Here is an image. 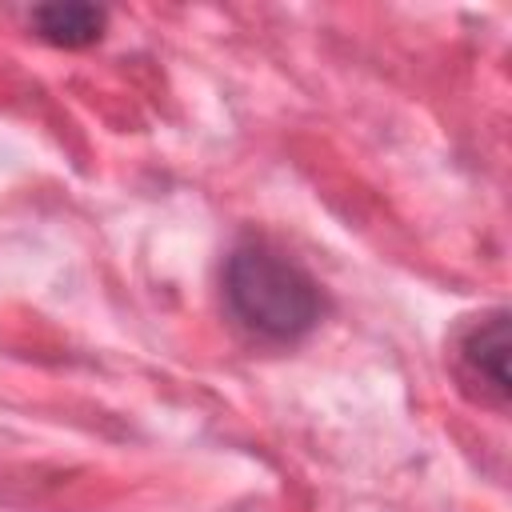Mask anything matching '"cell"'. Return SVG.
Listing matches in <instances>:
<instances>
[{
  "instance_id": "1",
  "label": "cell",
  "mask_w": 512,
  "mask_h": 512,
  "mask_svg": "<svg viewBox=\"0 0 512 512\" xmlns=\"http://www.w3.org/2000/svg\"><path fill=\"white\" fill-rule=\"evenodd\" d=\"M224 300L252 336L276 344L308 336L324 316L320 284L268 244H240L228 256Z\"/></svg>"
},
{
  "instance_id": "2",
  "label": "cell",
  "mask_w": 512,
  "mask_h": 512,
  "mask_svg": "<svg viewBox=\"0 0 512 512\" xmlns=\"http://www.w3.org/2000/svg\"><path fill=\"white\" fill-rule=\"evenodd\" d=\"M456 368L464 384L480 388V400L504 404L508 400V316L492 312L484 320H472L456 336Z\"/></svg>"
},
{
  "instance_id": "3",
  "label": "cell",
  "mask_w": 512,
  "mask_h": 512,
  "mask_svg": "<svg viewBox=\"0 0 512 512\" xmlns=\"http://www.w3.org/2000/svg\"><path fill=\"white\" fill-rule=\"evenodd\" d=\"M108 16L96 4H40L32 8V28L56 48H84L96 44Z\"/></svg>"
}]
</instances>
